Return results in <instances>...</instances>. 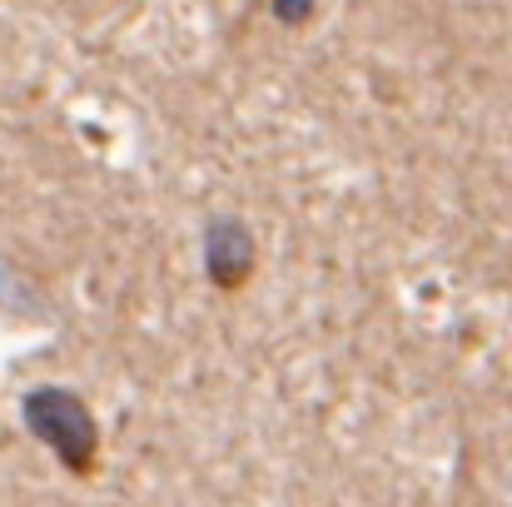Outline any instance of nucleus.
<instances>
[{"label":"nucleus","mask_w":512,"mask_h":507,"mask_svg":"<svg viewBox=\"0 0 512 507\" xmlns=\"http://www.w3.org/2000/svg\"><path fill=\"white\" fill-rule=\"evenodd\" d=\"M20 418L70 473H90L95 468L100 428H95L90 408L75 393H65V388H30L25 403H20Z\"/></svg>","instance_id":"obj_1"},{"label":"nucleus","mask_w":512,"mask_h":507,"mask_svg":"<svg viewBox=\"0 0 512 507\" xmlns=\"http://www.w3.org/2000/svg\"><path fill=\"white\" fill-rule=\"evenodd\" d=\"M204 259H209V279L219 289H239L254 269V239L239 219H219L204 239Z\"/></svg>","instance_id":"obj_2"},{"label":"nucleus","mask_w":512,"mask_h":507,"mask_svg":"<svg viewBox=\"0 0 512 507\" xmlns=\"http://www.w3.org/2000/svg\"><path fill=\"white\" fill-rule=\"evenodd\" d=\"M314 0H279V20H304Z\"/></svg>","instance_id":"obj_3"}]
</instances>
